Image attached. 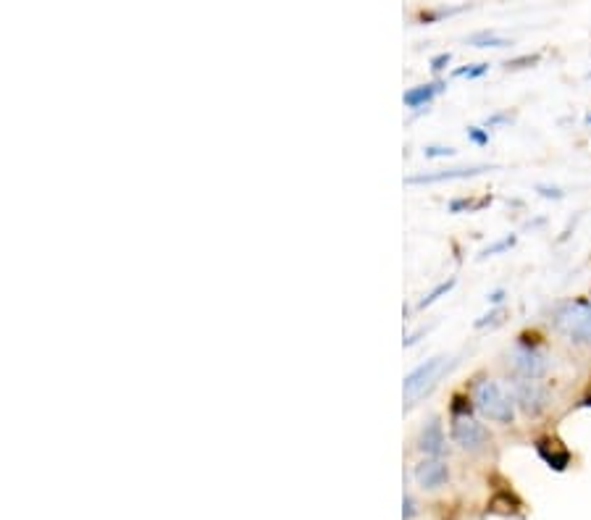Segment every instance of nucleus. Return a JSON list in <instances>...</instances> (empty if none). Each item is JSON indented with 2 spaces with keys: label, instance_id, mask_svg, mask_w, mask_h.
Masks as SVG:
<instances>
[{
  "label": "nucleus",
  "instance_id": "23",
  "mask_svg": "<svg viewBox=\"0 0 591 520\" xmlns=\"http://www.w3.org/2000/svg\"><path fill=\"white\" fill-rule=\"evenodd\" d=\"M500 313H502V310H489V313H486V316H481L479 321H476V329H484L486 324H492L494 318L500 316Z\"/></svg>",
  "mask_w": 591,
  "mask_h": 520
},
{
  "label": "nucleus",
  "instance_id": "20",
  "mask_svg": "<svg viewBox=\"0 0 591 520\" xmlns=\"http://www.w3.org/2000/svg\"><path fill=\"white\" fill-rule=\"evenodd\" d=\"M536 192H539L542 197H552V200H563L565 197V192L560 190V187H547V184H539V187H536Z\"/></svg>",
  "mask_w": 591,
  "mask_h": 520
},
{
  "label": "nucleus",
  "instance_id": "11",
  "mask_svg": "<svg viewBox=\"0 0 591 520\" xmlns=\"http://www.w3.org/2000/svg\"><path fill=\"white\" fill-rule=\"evenodd\" d=\"M455 284H458V279H455V276H450V279H447V282L437 284V287L431 289L429 295L423 297V300H418V310L429 308V305H434V303H437L439 297H444V295H447V292H450V289L455 287Z\"/></svg>",
  "mask_w": 591,
  "mask_h": 520
},
{
  "label": "nucleus",
  "instance_id": "17",
  "mask_svg": "<svg viewBox=\"0 0 591 520\" xmlns=\"http://www.w3.org/2000/svg\"><path fill=\"white\" fill-rule=\"evenodd\" d=\"M426 158H452L455 155V148H447V145H429V148L423 150Z\"/></svg>",
  "mask_w": 591,
  "mask_h": 520
},
{
  "label": "nucleus",
  "instance_id": "22",
  "mask_svg": "<svg viewBox=\"0 0 591 520\" xmlns=\"http://www.w3.org/2000/svg\"><path fill=\"white\" fill-rule=\"evenodd\" d=\"M505 121H510V113H494V116L486 119V129L497 127V124H505Z\"/></svg>",
  "mask_w": 591,
  "mask_h": 520
},
{
  "label": "nucleus",
  "instance_id": "3",
  "mask_svg": "<svg viewBox=\"0 0 591 520\" xmlns=\"http://www.w3.org/2000/svg\"><path fill=\"white\" fill-rule=\"evenodd\" d=\"M444 355H434V358H429L426 363H421L418 368H413V371L405 376V381H402V392H405V405H416L418 400H421L423 394L429 392L434 384H437L439 373H442L444 368Z\"/></svg>",
  "mask_w": 591,
  "mask_h": 520
},
{
  "label": "nucleus",
  "instance_id": "15",
  "mask_svg": "<svg viewBox=\"0 0 591 520\" xmlns=\"http://www.w3.org/2000/svg\"><path fill=\"white\" fill-rule=\"evenodd\" d=\"M468 140H471L473 145L484 148V145H489V129H486V127H468Z\"/></svg>",
  "mask_w": 591,
  "mask_h": 520
},
{
  "label": "nucleus",
  "instance_id": "25",
  "mask_svg": "<svg viewBox=\"0 0 591 520\" xmlns=\"http://www.w3.org/2000/svg\"><path fill=\"white\" fill-rule=\"evenodd\" d=\"M584 121H586V124H589V127H591V113H586V119H584Z\"/></svg>",
  "mask_w": 591,
  "mask_h": 520
},
{
  "label": "nucleus",
  "instance_id": "8",
  "mask_svg": "<svg viewBox=\"0 0 591 520\" xmlns=\"http://www.w3.org/2000/svg\"><path fill=\"white\" fill-rule=\"evenodd\" d=\"M416 444H418V450H421L426 457H442L444 455L447 439H444V429H442V423H439V418H431V421L423 426L421 434H418Z\"/></svg>",
  "mask_w": 591,
  "mask_h": 520
},
{
  "label": "nucleus",
  "instance_id": "24",
  "mask_svg": "<svg viewBox=\"0 0 591 520\" xmlns=\"http://www.w3.org/2000/svg\"><path fill=\"white\" fill-rule=\"evenodd\" d=\"M486 300H489V305H500L505 300V289H497L492 295H486Z\"/></svg>",
  "mask_w": 591,
  "mask_h": 520
},
{
  "label": "nucleus",
  "instance_id": "16",
  "mask_svg": "<svg viewBox=\"0 0 591 520\" xmlns=\"http://www.w3.org/2000/svg\"><path fill=\"white\" fill-rule=\"evenodd\" d=\"M473 45H476V48H507L510 40H505V37H476Z\"/></svg>",
  "mask_w": 591,
  "mask_h": 520
},
{
  "label": "nucleus",
  "instance_id": "5",
  "mask_svg": "<svg viewBox=\"0 0 591 520\" xmlns=\"http://www.w3.org/2000/svg\"><path fill=\"white\" fill-rule=\"evenodd\" d=\"M450 434L452 442L465 452H481L492 439L484 423L476 421V418H452Z\"/></svg>",
  "mask_w": 591,
  "mask_h": 520
},
{
  "label": "nucleus",
  "instance_id": "19",
  "mask_svg": "<svg viewBox=\"0 0 591 520\" xmlns=\"http://www.w3.org/2000/svg\"><path fill=\"white\" fill-rule=\"evenodd\" d=\"M450 61H452V53H439V56H434L431 58V71H444L447 69V66H450Z\"/></svg>",
  "mask_w": 591,
  "mask_h": 520
},
{
  "label": "nucleus",
  "instance_id": "14",
  "mask_svg": "<svg viewBox=\"0 0 591 520\" xmlns=\"http://www.w3.org/2000/svg\"><path fill=\"white\" fill-rule=\"evenodd\" d=\"M486 71H489V64H473V66H463V69H455L452 71V77L479 79V77H484Z\"/></svg>",
  "mask_w": 591,
  "mask_h": 520
},
{
  "label": "nucleus",
  "instance_id": "7",
  "mask_svg": "<svg viewBox=\"0 0 591 520\" xmlns=\"http://www.w3.org/2000/svg\"><path fill=\"white\" fill-rule=\"evenodd\" d=\"M413 476H416V481L421 489H429V492H434V489H442V486L450 481V468H447V463H444V460H439V457H426L423 463L416 465Z\"/></svg>",
  "mask_w": 591,
  "mask_h": 520
},
{
  "label": "nucleus",
  "instance_id": "1",
  "mask_svg": "<svg viewBox=\"0 0 591 520\" xmlns=\"http://www.w3.org/2000/svg\"><path fill=\"white\" fill-rule=\"evenodd\" d=\"M473 405H476V410L484 415L486 421L502 423V426H510V423L515 421V397L513 394H507L505 389L492 379L476 384Z\"/></svg>",
  "mask_w": 591,
  "mask_h": 520
},
{
  "label": "nucleus",
  "instance_id": "12",
  "mask_svg": "<svg viewBox=\"0 0 591 520\" xmlns=\"http://www.w3.org/2000/svg\"><path fill=\"white\" fill-rule=\"evenodd\" d=\"M515 242H518V237H515V234H507V237H502L500 242H494V245H489V247H486V250H481L479 258L484 260V258H492V255L505 253V250H510V247L515 245Z\"/></svg>",
  "mask_w": 591,
  "mask_h": 520
},
{
  "label": "nucleus",
  "instance_id": "4",
  "mask_svg": "<svg viewBox=\"0 0 591 520\" xmlns=\"http://www.w3.org/2000/svg\"><path fill=\"white\" fill-rule=\"evenodd\" d=\"M513 371L521 376L523 381H539L547 376L549 371V358L536 345H528V342H518L513 352H510V360H507Z\"/></svg>",
  "mask_w": 591,
  "mask_h": 520
},
{
  "label": "nucleus",
  "instance_id": "9",
  "mask_svg": "<svg viewBox=\"0 0 591 520\" xmlns=\"http://www.w3.org/2000/svg\"><path fill=\"white\" fill-rule=\"evenodd\" d=\"M484 171H492V166H468V169H450V171H439V174H416V176H408L405 184L452 182V179H468V176L484 174Z\"/></svg>",
  "mask_w": 591,
  "mask_h": 520
},
{
  "label": "nucleus",
  "instance_id": "13",
  "mask_svg": "<svg viewBox=\"0 0 591 520\" xmlns=\"http://www.w3.org/2000/svg\"><path fill=\"white\" fill-rule=\"evenodd\" d=\"M476 408V405H471V400H468V397H455V400H452V418H473L471 415V410Z\"/></svg>",
  "mask_w": 591,
  "mask_h": 520
},
{
  "label": "nucleus",
  "instance_id": "18",
  "mask_svg": "<svg viewBox=\"0 0 591 520\" xmlns=\"http://www.w3.org/2000/svg\"><path fill=\"white\" fill-rule=\"evenodd\" d=\"M416 513H418L416 499L410 497V494H405V499H402V518H405V520L416 518Z\"/></svg>",
  "mask_w": 591,
  "mask_h": 520
},
{
  "label": "nucleus",
  "instance_id": "6",
  "mask_svg": "<svg viewBox=\"0 0 591 520\" xmlns=\"http://www.w3.org/2000/svg\"><path fill=\"white\" fill-rule=\"evenodd\" d=\"M515 405L526 415L536 418L542 415L549 405V392L539 384V381H515Z\"/></svg>",
  "mask_w": 591,
  "mask_h": 520
},
{
  "label": "nucleus",
  "instance_id": "10",
  "mask_svg": "<svg viewBox=\"0 0 591 520\" xmlns=\"http://www.w3.org/2000/svg\"><path fill=\"white\" fill-rule=\"evenodd\" d=\"M444 82H431V85H418V87H410L405 95H402V103L408 108H413V111H418V108H426L431 103V100L437 98L439 92L444 90Z\"/></svg>",
  "mask_w": 591,
  "mask_h": 520
},
{
  "label": "nucleus",
  "instance_id": "2",
  "mask_svg": "<svg viewBox=\"0 0 591 520\" xmlns=\"http://www.w3.org/2000/svg\"><path fill=\"white\" fill-rule=\"evenodd\" d=\"M557 331H563L573 345L591 347V300H573L555 310Z\"/></svg>",
  "mask_w": 591,
  "mask_h": 520
},
{
  "label": "nucleus",
  "instance_id": "21",
  "mask_svg": "<svg viewBox=\"0 0 591 520\" xmlns=\"http://www.w3.org/2000/svg\"><path fill=\"white\" fill-rule=\"evenodd\" d=\"M539 56H523V58H513V61H507V69H523L526 64H536Z\"/></svg>",
  "mask_w": 591,
  "mask_h": 520
}]
</instances>
